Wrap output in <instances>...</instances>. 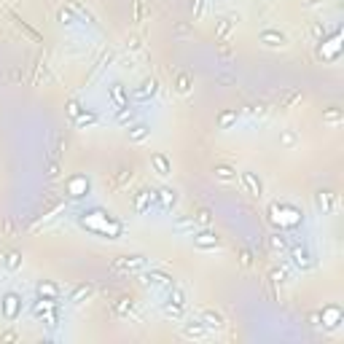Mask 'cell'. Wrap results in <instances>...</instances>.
<instances>
[{
    "instance_id": "cell-20",
    "label": "cell",
    "mask_w": 344,
    "mask_h": 344,
    "mask_svg": "<svg viewBox=\"0 0 344 344\" xmlns=\"http://www.w3.org/2000/svg\"><path fill=\"white\" fill-rule=\"evenodd\" d=\"M57 307H59L57 299H41V296H38V301H33V315L41 317L43 312H51V309H57Z\"/></svg>"
},
{
    "instance_id": "cell-6",
    "label": "cell",
    "mask_w": 344,
    "mask_h": 344,
    "mask_svg": "<svg viewBox=\"0 0 344 344\" xmlns=\"http://www.w3.org/2000/svg\"><path fill=\"white\" fill-rule=\"evenodd\" d=\"M22 315V299L19 293H6L3 296V317L6 320H17Z\"/></svg>"
},
{
    "instance_id": "cell-39",
    "label": "cell",
    "mask_w": 344,
    "mask_h": 344,
    "mask_svg": "<svg viewBox=\"0 0 344 344\" xmlns=\"http://www.w3.org/2000/svg\"><path fill=\"white\" fill-rule=\"evenodd\" d=\"M57 19L62 22V25H75V17H73V11H70V9H59Z\"/></svg>"
},
{
    "instance_id": "cell-17",
    "label": "cell",
    "mask_w": 344,
    "mask_h": 344,
    "mask_svg": "<svg viewBox=\"0 0 344 344\" xmlns=\"http://www.w3.org/2000/svg\"><path fill=\"white\" fill-rule=\"evenodd\" d=\"M151 164H153V169L159 172L161 178H167L169 172H172V161L164 153H151Z\"/></svg>"
},
{
    "instance_id": "cell-11",
    "label": "cell",
    "mask_w": 344,
    "mask_h": 344,
    "mask_svg": "<svg viewBox=\"0 0 344 344\" xmlns=\"http://www.w3.org/2000/svg\"><path fill=\"white\" fill-rule=\"evenodd\" d=\"M199 320L207 325V331H221V328L226 325L223 315H221V312H215V309H205V312L199 315Z\"/></svg>"
},
{
    "instance_id": "cell-4",
    "label": "cell",
    "mask_w": 344,
    "mask_h": 344,
    "mask_svg": "<svg viewBox=\"0 0 344 344\" xmlns=\"http://www.w3.org/2000/svg\"><path fill=\"white\" fill-rule=\"evenodd\" d=\"M145 267V255H121L113 261V272H135Z\"/></svg>"
},
{
    "instance_id": "cell-33",
    "label": "cell",
    "mask_w": 344,
    "mask_h": 344,
    "mask_svg": "<svg viewBox=\"0 0 344 344\" xmlns=\"http://www.w3.org/2000/svg\"><path fill=\"white\" fill-rule=\"evenodd\" d=\"M231 27H234V19H221V22H218V30H215V38H218V41H223V38L231 33Z\"/></svg>"
},
{
    "instance_id": "cell-3",
    "label": "cell",
    "mask_w": 344,
    "mask_h": 344,
    "mask_svg": "<svg viewBox=\"0 0 344 344\" xmlns=\"http://www.w3.org/2000/svg\"><path fill=\"white\" fill-rule=\"evenodd\" d=\"M288 253H291V261H293V267L296 269H301V272H307L312 269V255L307 253V247H301V245H288Z\"/></svg>"
},
{
    "instance_id": "cell-37",
    "label": "cell",
    "mask_w": 344,
    "mask_h": 344,
    "mask_svg": "<svg viewBox=\"0 0 344 344\" xmlns=\"http://www.w3.org/2000/svg\"><path fill=\"white\" fill-rule=\"evenodd\" d=\"M194 226H197V223H194V218H178V221H175V231H194Z\"/></svg>"
},
{
    "instance_id": "cell-16",
    "label": "cell",
    "mask_w": 344,
    "mask_h": 344,
    "mask_svg": "<svg viewBox=\"0 0 344 344\" xmlns=\"http://www.w3.org/2000/svg\"><path fill=\"white\" fill-rule=\"evenodd\" d=\"M35 293L41 296V299H59V285L49 283V280H41L38 288H35Z\"/></svg>"
},
{
    "instance_id": "cell-36",
    "label": "cell",
    "mask_w": 344,
    "mask_h": 344,
    "mask_svg": "<svg viewBox=\"0 0 344 344\" xmlns=\"http://www.w3.org/2000/svg\"><path fill=\"white\" fill-rule=\"evenodd\" d=\"M269 245H272V250L283 253V250H288V239L283 237V234H272V237H269Z\"/></svg>"
},
{
    "instance_id": "cell-24",
    "label": "cell",
    "mask_w": 344,
    "mask_h": 344,
    "mask_svg": "<svg viewBox=\"0 0 344 344\" xmlns=\"http://www.w3.org/2000/svg\"><path fill=\"white\" fill-rule=\"evenodd\" d=\"M11 19H14V25H17V27H19L22 33L27 35V38H33V41H38V43H41V33H38V30H33V27L27 25V22H22V17H19V14H14V11H11Z\"/></svg>"
},
{
    "instance_id": "cell-32",
    "label": "cell",
    "mask_w": 344,
    "mask_h": 344,
    "mask_svg": "<svg viewBox=\"0 0 344 344\" xmlns=\"http://www.w3.org/2000/svg\"><path fill=\"white\" fill-rule=\"evenodd\" d=\"M73 121H75V127H81V129L92 127V124H97V113H78Z\"/></svg>"
},
{
    "instance_id": "cell-45",
    "label": "cell",
    "mask_w": 344,
    "mask_h": 344,
    "mask_svg": "<svg viewBox=\"0 0 344 344\" xmlns=\"http://www.w3.org/2000/svg\"><path fill=\"white\" fill-rule=\"evenodd\" d=\"M127 181H132V167H129V169H121L119 178H116V183H119V186H124Z\"/></svg>"
},
{
    "instance_id": "cell-40",
    "label": "cell",
    "mask_w": 344,
    "mask_h": 344,
    "mask_svg": "<svg viewBox=\"0 0 344 344\" xmlns=\"http://www.w3.org/2000/svg\"><path fill=\"white\" fill-rule=\"evenodd\" d=\"M194 223L202 226V229H207V226H210V210H199V213L194 215Z\"/></svg>"
},
{
    "instance_id": "cell-26",
    "label": "cell",
    "mask_w": 344,
    "mask_h": 344,
    "mask_svg": "<svg viewBox=\"0 0 344 344\" xmlns=\"http://www.w3.org/2000/svg\"><path fill=\"white\" fill-rule=\"evenodd\" d=\"M148 135H151V127H148V124H135V127L129 129V140H132V143H143Z\"/></svg>"
},
{
    "instance_id": "cell-29",
    "label": "cell",
    "mask_w": 344,
    "mask_h": 344,
    "mask_svg": "<svg viewBox=\"0 0 344 344\" xmlns=\"http://www.w3.org/2000/svg\"><path fill=\"white\" fill-rule=\"evenodd\" d=\"M161 312H164V317H169V320H183V307H178V304H172V301H164Z\"/></svg>"
},
{
    "instance_id": "cell-2",
    "label": "cell",
    "mask_w": 344,
    "mask_h": 344,
    "mask_svg": "<svg viewBox=\"0 0 344 344\" xmlns=\"http://www.w3.org/2000/svg\"><path fill=\"white\" fill-rule=\"evenodd\" d=\"M269 218L272 223H277L280 229H296V226L301 223V213L291 205H280V202H275V205L269 207Z\"/></svg>"
},
{
    "instance_id": "cell-27",
    "label": "cell",
    "mask_w": 344,
    "mask_h": 344,
    "mask_svg": "<svg viewBox=\"0 0 344 344\" xmlns=\"http://www.w3.org/2000/svg\"><path fill=\"white\" fill-rule=\"evenodd\" d=\"M3 264H6V269H9V272L22 269V253H17V250H9V253L3 255Z\"/></svg>"
},
{
    "instance_id": "cell-9",
    "label": "cell",
    "mask_w": 344,
    "mask_h": 344,
    "mask_svg": "<svg viewBox=\"0 0 344 344\" xmlns=\"http://www.w3.org/2000/svg\"><path fill=\"white\" fill-rule=\"evenodd\" d=\"M239 181H242V186H245V191L250 194V197H255V199H261V197H264V183L258 181L253 172H242Z\"/></svg>"
},
{
    "instance_id": "cell-12",
    "label": "cell",
    "mask_w": 344,
    "mask_h": 344,
    "mask_svg": "<svg viewBox=\"0 0 344 344\" xmlns=\"http://www.w3.org/2000/svg\"><path fill=\"white\" fill-rule=\"evenodd\" d=\"M156 92H159V83H156L153 78H148V81H143V83H140L135 92H132V97H135V100H140V103H143V100L153 97Z\"/></svg>"
},
{
    "instance_id": "cell-43",
    "label": "cell",
    "mask_w": 344,
    "mask_h": 344,
    "mask_svg": "<svg viewBox=\"0 0 344 344\" xmlns=\"http://www.w3.org/2000/svg\"><path fill=\"white\" fill-rule=\"evenodd\" d=\"M46 175H49V178H57L59 175V161L57 159H49V169H46Z\"/></svg>"
},
{
    "instance_id": "cell-7",
    "label": "cell",
    "mask_w": 344,
    "mask_h": 344,
    "mask_svg": "<svg viewBox=\"0 0 344 344\" xmlns=\"http://www.w3.org/2000/svg\"><path fill=\"white\" fill-rule=\"evenodd\" d=\"M317 315H320V325H323V328H336V325H339L341 323V307H336V304H331V307H325L323 312H317Z\"/></svg>"
},
{
    "instance_id": "cell-21",
    "label": "cell",
    "mask_w": 344,
    "mask_h": 344,
    "mask_svg": "<svg viewBox=\"0 0 344 344\" xmlns=\"http://www.w3.org/2000/svg\"><path fill=\"white\" fill-rule=\"evenodd\" d=\"M261 41L267 43V46H272V49H277V46H285V35L277 33V30H264Z\"/></svg>"
},
{
    "instance_id": "cell-38",
    "label": "cell",
    "mask_w": 344,
    "mask_h": 344,
    "mask_svg": "<svg viewBox=\"0 0 344 344\" xmlns=\"http://www.w3.org/2000/svg\"><path fill=\"white\" fill-rule=\"evenodd\" d=\"M70 11H73V14H78V17H83L86 22H92V25H95V17H92V14L86 11L81 3H70Z\"/></svg>"
},
{
    "instance_id": "cell-48",
    "label": "cell",
    "mask_w": 344,
    "mask_h": 344,
    "mask_svg": "<svg viewBox=\"0 0 344 344\" xmlns=\"http://www.w3.org/2000/svg\"><path fill=\"white\" fill-rule=\"evenodd\" d=\"M0 339H3V341H14V339H17V333H14V331H6Z\"/></svg>"
},
{
    "instance_id": "cell-25",
    "label": "cell",
    "mask_w": 344,
    "mask_h": 344,
    "mask_svg": "<svg viewBox=\"0 0 344 344\" xmlns=\"http://www.w3.org/2000/svg\"><path fill=\"white\" fill-rule=\"evenodd\" d=\"M339 41H341V33L336 30L333 38L328 41V51H320V57L323 59H336V54H339Z\"/></svg>"
},
{
    "instance_id": "cell-15",
    "label": "cell",
    "mask_w": 344,
    "mask_h": 344,
    "mask_svg": "<svg viewBox=\"0 0 344 344\" xmlns=\"http://www.w3.org/2000/svg\"><path fill=\"white\" fill-rule=\"evenodd\" d=\"M92 293H95V285H92V283H81V285H75V288H73V293H70V304H81V301L89 299Z\"/></svg>"
},
{
    "instance_id": "cell-8",
    "label": "cell",
    "mask_w": 344,
    "mask_h": 344,
    "mask_svg": "<svg viewBox=\"0 0 344 344\" xmlns=\"http://www.w3.org/2000/svg\"><path fill=\"white\" fill-rule=\"evenodd\" d=\"M67 194H70V199H81L89 194V181H86L83 175H73L67 181Z\"/></svg>"
},
{
    "instance_id": "cell-1",
    "label": "cell",
    "mask_w": 344,
    "mask_h": 344,
    "mask_svg": "<svg viewBox=\"0 0 344 344\" xmlns=\"http://www.w3.org/2000/svg\"><path fill=\"white\" fill-rule=\"evenodd\" d=\"M81 226L86 231L97 234V237H108V239H119L124 234V223L113 221V218H108L105 213H100V210H95V213H81Z\"/></svg>"
},
{
    "instance_id": "cell-41",
    "label": "cell",
    "mask_w": 344,
    "mask_h": 344,
    "mask_svg": "<svg viewBox=\"0 0 344 344\" xmlns=\"http://www.w3.org/2000/svg\"><path fill=\"white\" fill-rule=\"evenodd\" d=\"M323 121H328V124H339V121H341V111H339V108H331V111H325V113H323Z\"/></svg>"
},
{
    "instance_id": "cell-34",
    "label": "cell",
    "mask_w": 344,
    "mask_h": 344,
    "mask_svg": "<svg viewBox=\"0 0 344 344\" xmlns=\"http://www.w3.org/2000/svg\"><path fill=\"white\" fill-rule=\"evenodd\" d=\"M234 121H237V111H223L221 116H218V127L221 129H229Z\"/></svg>"
},
{
    "instance_id": "cell-42",
    "label": "cell",
    "mask_w": 344,
    "mask_h": 344,
    "mask_svg": "<svg viewBox=\"0 0 344 344\" xmlns=\"http://www.w3.org/2000/svg\"><path fill=\"white\" fill-rule=\"evenodd\" d=\"M285 280H288V275H285V272H283V269H272V283H277V285H283V283H285Z\"/></svg>"
},
{
    "instance_id": "cell-18",
    "label": "cell",
    "mask_w": 344,
    "mask_h": 344,
    "mask_svg": "<svg viewBox=\"0 0 344 344\" xmlns=\"http://www.w3.org/2000/svg\"><path fill=\"white\" fill-rule=\"evenodd\" d=\"M111 103H113L116 111H119V108H127V105H129V97H127V92H124V86H121V83H113V86H111Z\"/></svg>"
},
{
    "instance_id": "cell-13",
    "label": "cell",
    "mask_w": 344,
    "mask_h": 344,
    "mask_svg": "<svg viewBox=\"0 0 344 344\" xmlns=\"http://www.w3.org/2000/svg\"><path fill=\"white\" fill-rule=\"evenodd\" d=\"M183 336H186V339H205V336H207V325L202 323V320L183 323Z\"/></svg>"
},
{
    "instance_id": "cell-22",
    "label": "cell",
    "mask_w": 344,
    "mask_h": 344,
    "mask_svg": "<svg viewBox=\"0 0 344 344\" xmlns=\"http://www.w3.org/2000/svg\"><path fill=\"white\" fill-rule=\"evenodd\" d=\"M315 205H317L320 213H331V210H333V194L331 191H317Z\"/></svg>"
},
{
    "instance_id": "cell-47",
    "label": "cell",
    "mask_w": 344,
    "mask_h": 344,
    "mask_svg": "<svg viewBox=\"0 0 344 344\" xmlns=\"http://www.w3.org/2000/svg\"><path fill=\"white\" fill-rule=\"evenodd\" d=\"M239 261H242V267H250V261H253V258H250V253H247V250H242Z\"/></svg>"
},
{
    "instance_id": "cell-30",
    "label": "cell",
    "mask_w": 344,
    "mask_h": 344,
    "mask_svg": "<svg viewBox=\"0 0 344 344\" xmlns=\"http://www.w3.org/2000/svg\"><path fill=\"white\" fill-rule=\"evenodd\" d=\"M167 301H172V304H178V307H183L186 309V293L178 288L175 283L169 285V293H167Z\"/></svg>"
},
{
    "instance_id": "cell-14",
    "label": "cell",
    "mask_w": 344,
    "mask_h": 344,
    "mask_svg": "<svg viewBox=\"0 0 344 344\" xmlns=\"http://www.w3.org/2000/svg\"><path fill=\"white\" fill-rule=\"evenodd\" d=\"M153 202H156V191L153 189H143V191H137V197H135V210H137V213H145Z\"/></svg>"
},
{
    "instance_id": "cell-10",
    "label": "cell",
    "mask_w": 344,
    "mask_h": 344,
    "mask_svg": "<svg viewBox=\"0 0 344 344\" xmlns=\"http://www.w3.org/2000/svg\"><path fill=\"white\" fill-rule=\"evenodd\" d=\"M143 283L145 285H153V288H169L172 285V277L167 272H159V269H151L143 275Z\"/></svg>"
},
{
    "instance_id": "cell-35",
    "label": "cell",
    "mask_w": 344,
    "mask_h": 344,
    "mask_svg": "<svg viewBox=\"0 0 344 344\" xmlns=\"http://www.w3.org/2000/svg\"><path fill=\"white\" fill-rule=\"evenodd\" d=\"M132 121H135V111H129V105L116 111V124H132Z\"/></svg>"
},
{
    "instance_id": "cell-31",
    "label": "cell",
    "mask_w": 344,
    "mask_h": 344,
    "mask_svg": "<svg viewBox=\"0 0 344 344\" xmlns=\"http://www.w3.org/2000/svg\"><path fill=\"white\" fill-rule=\"evenodd\" d=\"M175 92H178V95H189V92H191V75L189 73H181L175 78Z\"/></svg>"
},
{
    "instance_id": "cell-5",
    "label": "cell",
    "mask_w": 344,
    "mask_h": 344,
    "mask_svg": "<svg viewBox=\"0 0 344 344\" xmlns=\"http://www.w3.org/2000/svg\"><path fill=\"white\" fill-rule=\"evenodd\" d=\"M194 245H197L199 250H218L221 247V237L213 231H207V229H202L194 234Z\"/></svg>"
},
{
    "instance_id": "cell-28",
    "label": "cell",
    "mask_w": 344,
    "mask_h": 344,
    "mask_svg": "<svg viewBox=\"0 0 344 344\" xmlns=\"http://www.w3.org/2000/svg\"><path fill=\"white\" fill-rule=\"evenodd\" d=\"M132 309H135V301H132L129 296H121V299L116 301V315L129 317V315H132Z\"/></svg>"
},
{
    "instance_id": "cell-50",
    "label": "cell",
    "mask_w": 344,
    "mask_h": 344,
    "mask_svg": "<svg viewBox=\"0 0 344 344\" xmlns=\"http://www.w3.org/2000/svg\"><path fill=\"white\" fill-rule=\"evenodd\" d=\"M197 14H202V0H197Z\"/></svg>"
},
{
    "instance_id": "cell-23",
    "label": "cell",
    "mask_w": 344,
    "mask_h": 344,
    "mask_svg": "<svg viewBox=\"0 0 344 344\" xmlns=\"http://www.w3.org/2000/svg\"><path fill=\"white\" fill-rule=\"evenodd\" d=\"M215 178L218 181H223V183H231V181H237V169L229 167V164H215Z\"/></svg>"
},
{
    "instance_id": "cell-19",
    "label": "cell",
    "mask_w": 344,
    "mask_h": 344,
    "mask_svg": "<svg viewBox=\"0 0 344 344\" xmlns=\"http://www.w3.org/2000/svg\"><path fill=\"white\" fill-rule=\"evenodd\" d=\"M156 202L161 205V210H169V207H175L178 194L172 191V189H159V191H156Z\"/></svg>"
},
{
    "instance_id": "cell-44",
    "label": "cell",
    "mask_w": 344,
    "mask_h": 344,
    "mask_svg": "<svg viewBox=\"0 0 344 344\" xmlns=\"http://www.w3.org/2000/svg\"><path fill=\"white\" fill-rule=\"evenodd\" d=\"M280 143H283L285 148H291V145L296 143V135H293V132H283V137H280Z\"/></svg>"
},
{
    "instance_id": "cell-46",
    "label": "cell",
    "mask_w": 344,
    "mask_h": 344,
    "mask_svg": "<svg viewBox=\"0 0 344 344\" xmlns=\"http://www.w3.org/2000/svg\"><path fill=\"white\" fill-rule=\"evenodd\" d=\"M67 113H70V116H73V119H75V116H78V113H81V105H78V103H75V100H73V103H70V105H67Z\"/></svg>"
},
{
    "instance_id": "cell-49",
    "label": "cell",
    "mask_w": 344,
    "mask_h": 344,
    "mask_svg": "<svg viewBox=\"0 0 344 344\" xmlns=\"http://www.w3.org/2000/svg\"><path fill=\"white\" fill-rule=\"evenodd\" d=\"M317 3H320V0H301L304 9H312V6H317Z\"/></svg>"
}]
</instances>
